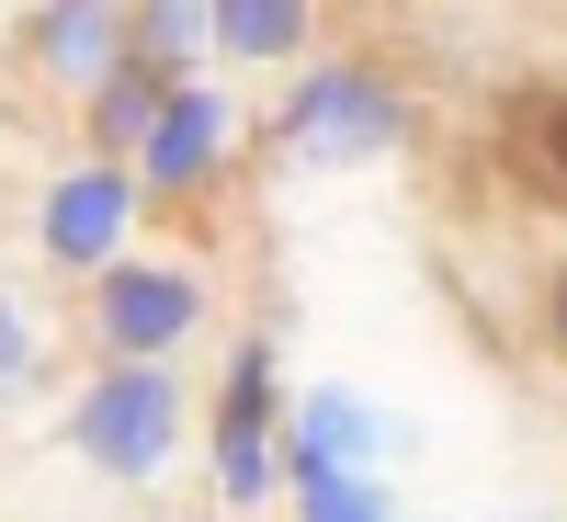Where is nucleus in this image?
Returning <instances> with one entry per match:
<instances>
[{
  "instance_id": "nucleus-1",
  "label": "nucleus",
  "mask_w": 567,
  "mask_h": 522,
  "mask_svg": "<svg viewBox=\"0 0 567 522\" xmlns=\"http://www.w3.org/2000/svg\"><path fill=\"white\" fill-rule=\"evenodd\" d=\"M523 125H534V149H545V171L567 182V91H545V103H534Z\"/></svg>"
},
{
  "instance_id": "nucleus-2",
  "label": "nucleus",
  "mask_w": 567,
  "mask_h": 522,
  "mask_svg": "<svg viewBox=\"0 0 567 522\" xmlns=\"http://www.w3.org/2000/svg\"><path fill=\"white\" fill-rule=\"evenodd\" d=\"M556 341H567V273H556Z\"/></svg>"
}]
</instances>
